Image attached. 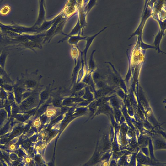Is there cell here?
Segmentation results:
<instances>
[{"label": "cell", "instance_id": "obj_8", "mask_svg": "<svg viewBox=\"0 0 166 166\" xmlns=\"http://www.w3.org/2000/svg\"><path fill=\"white\" fill-rule=\"evenodd\" d=\"M72 46V57L74 60L75 62H76L77 60V58L78 56V49L76 47H73V46Z\"/></svg>", "mask_w": 166, "mask_h": 166}, {"label": "cell", "instance_id": "obj_4", "mask_svg": "<svg viewBox=\"0 0 166 166\" xmlns=\"http://www.w3.org/2000/svg\"><path fill=\"white\" fill-rule=\"evenodd\" d=\"M56 17H55L51 21H47L45 20L39 28V31L42 33L46 32L49 30L56 20Z\"/></svg>", "mask_w": 166, "mask_h": 166}, {"label": "cell", "instance_id": "obj_6", "mask_svg": "<svg viewBox=\"0 0 166 166\" xmlns=\"http://www.w3.org/2000/svg\"><path fill=\"white\" fill-rule=\"evenodd\" d=\"M82 27L80 23V22L78 18L77 23L75 26L73 28L71 32L68 34H67L66 36V37L69 38V37L72 36L77 35L78 34H80L81 32V29Z\"/></svg>", "mask_w": 166, "mask_h": 166}, {"label": "cell", "instance_id": "obj_3", "mask_svg": "<svg viewBox=\"0 0 166 166\" xmlns=\"http://www.w3.org/2000/svg\"><path fill=\"white\" fill-rule=\"evenodd\" d=\"M165 29H162L160 31L157 35L156 36L155 40L154 42V44L155 45L154 47L156 50L158 51V53H165L162 51L160 49V43L163 36L164 35V32Z\"/></svg>", "mask_w": 166, "mask_h": 166}, {"label": "cell", "instance_id": "obj_2", "mask_svg": "<svg viewBox=\"0 0 166 166\" xmlns=\"http://www.w3.org/2000/svg\"><path fill=\"white\" fill-rule=\"evenodd\" d=\"M44 1H40V11L38 19L36 24L39 26L42 24L46 20V11Z\"/></svg>", "mask_w": 166, "mask_h": 166}, {"label": "cell", "instance_id": "obj_5", "mask_svg": "<svg viewBox=\"0 0 166 166\" xmlns=\"http://www.w3.org/2000/svg\"><path fill=\"white\" fill-rule=\"evenodd\" d=\"M87 36H83L78 34L77 35L70 36L69 37L68 42L72 45H73L77 46V44L80 41L85 40Z\"/></svg>", "mask_w": 166, "mask_h": 166}, {"label": "cell", "instance_id": "obj_1", "mask_svg": "<svg viewBox=\"0 0 166 166\" xmlns=\"http://www.w3.org/2000/svg\"><path fill=\"white\" fill-rule=\"evenodd\" d=\"M107 28V27H105L104 29H103L101 30L100 31L95 35L90 36H87V38L86 40V43L85 48L83 52H82L83 54H84V61L86 65H87V54L90 45L96 37L101 32H103Z\"/></svg>", "mask_w": 166, "mask_h": 166}, {"label": "cell", "instance_id": "obj_7", "mask_svg": "<svg viewBox=\"0 0 166 166\" xmlns=\"http://www.w3.org/2000/svg\"><path fill=\"white\" fill-rule=\"evenodd\" d=\"M95 50H94L92 52L89 61V67L90 69H93L95 66V63L94 58V54L95 52Z\"/></svg>", "mask_w": 166, "mask_h": 166}]
</instances>
